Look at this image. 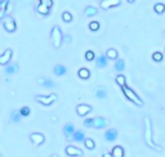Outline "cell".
Returning <instances> with one entry per match:
<instances>
[{
    "label": "cell",
    "instance_id": "6da1fadb",
    "mask_svg": "<svg viewBox=\"0 0 165 157\" xmlns=\"http://www.w3.org/2000/svg\"><path fill=\"white\" fill-rule=\"evenodd\" d=\"M143 137H145L146 144L150 148H152L154 151H156V152H161L163 151V147L157 146L154 142V139H152V125H151V120H150L148 116L145 117V134H143Z\"/></svg>",
    "mask_w": 165,
    "mask_h": 157
},
{
    "label": "cell",
    "instance_id": "7a4b0ae2",
    "mask_svg": "<svg viewBox=\"0 0 165 157\" xmlns=\"http://www.w3.org/2000/svg\"><path fill=\"white\" fill-rule=\"evenodd\" d=\"M121 90H123L124 93V95L129 99L130 102H133L134 104H137V106H143V102H142V99L137 95V93H135L133 89H130L128 87V85H124V87H121Z\"/></svg>",
    "mask_w": 165,
    "mask_h": 157
},
{
    "label": "cell",
    "instance_id": "3957f363",
    "mask_svg": "<svg viewBox=\"0 0 165 157\" xmlns=\"http://www.w3.org/2000/svg\"><path fill=\"white\" fill-rule=\"evenodd\" d=\"M62 39H63V34L61 31L60 26H53L52 31H51V41L52 45L54 48H60L62 45Z\"/></svg>",
    "mask_w": 165,
    "mask_h": 157
},
{
    "label": "cell",
    "instance_id": "277c9868",
    "mask_svg": "<svg viewBox=\"0 0 165 157\" xmlns=\"http://www.w3.org/2000/svg\"><path fill=\"white\" fill-rule=\"evenodd\" d=\"M35 99H36V101L43 106H51L57 101V99H58V95L54 94V93H52V94H49V95H36Z\"/></svg>",
    "mask_w": 165,
    "mask_h": 157
},
{
    "label": "cell",
    "instance_id": "5b68a950",
    "mask_svg": "<svg viewBox=\"0 0 165 157\" xmlns=\"http://www.w3.org/2000/svg\"><path fill=\"white\" fill-rule=\"evenodd\" d=\"M3 27H4V30L5 31H8V32H14L17 30V23H16V21H14L13 17L10 16H5L3 18Z\"/></svg>",
    "mask_w": 165,
    "mask_h": 157
},
{
    "label": "cell",
    "instance_id": "8992f818",
    "mask_svg": "<svg viewBox=\"0 0 165 157\" xmlns=\"http://www.w3.org/2000/svg\"><path fill=\"white\" fill-rule=\"evenodd\" d=\"M109 124H110V120L102 116L94 117L92 120V127H94V129H105V127L109 126Z\"/></svg>",
    "mask_w": 165,
    "mask_h": 157
},
{
    "label": "cell",
    "instance_id": "52a82bcc",
    "mask_svg": "<svg viewBox=\"0 0 165 157\" xmlns=\"http://www.w3.org/2000/svg\"><path fill=\"white\" fill-rule=\"evenodd\" d=\"M30 140L32 142L34 146H41L45 142V137H44V134H41V133H31Z\"/></svg>",
    "mask_w": 165,
    "mask_h": 157
},
{
    "label": "cell",
    "instance_id": "ba28073f",
    "mask_svg": "<svg viewBox=\"0 0 165 157\" xmlns=\"http://www.w3.org/2000/svg\"><path fill=\"white\" fill-rule=\"evenodd\" d=\"M64 152H66V155L70 156V157H80V156H83V151L80 148L75 147V146H67L66 148H64Z\"/></svg>",
    "mask_w": 165,
    "mask_h": 157
},
{
    "label": "cell",
    "instance_id": "9c48e42d",
    "mask_svg": "<svg viewBox=\"0 0 165 157\" xmlns=\"http://www.w3.org/2000/svg\"><path fill=\"white\" fill-rule=\"evenodd\" d=\"M92 106H89V104H84V103H80V104H77V107H76V113L79 116H87L88 113H90L92 112Z\"/></svg>",
    "mask_w": 165,
    "mask_h": 157
},
{
    "label": "cell",
    "instance_id": "30bf717a",
    "mask_svg": "<svg viewBox=\"0 0 165 157\" xmlns=\"http://www.w3.org/2000/svg\"><path fill=\"white\" fill-rule=\"evenodd\" d=\"M120 0H101V8L107 10V9H111V8H115V6H119L120 5Z\"/></svg>",
    "mask_w": 165,
    "mask_h": 157
},
{
    "label": "cell",
    "instance_id": "8fae6325",
    "mask_svg": "<svg viewBox=\"0 0 165 157\" xmlns=\"http://www.w3.org/2000/svg\"><path fill=\"white\" fill-rule=\"evenodd\" d=\"M12 55H13L12 49H5V52L0 55V65L6 66L10 62V59H12Z\"/></svg>",
    "mask_w": 165,
    "mask_h": 157
},
{
    "label": "cell",
    "instance_id": "7c38bea8",
    "mask_svg": "<svg viewBox=\"0 0 165 157\" xmlns=\"http://www.w3.org/2000/svg\"><path fill=\"white\" fill-rule=\"evenodd\" d=\"M118 135H119L118 130L113 129V127H111V129L105 131V139L109 140V142H115V140L118 139Z\"/></svg>",
    "mask_w": 165,
    "mask_h": 157
},
{
    "label": "cell",
    "instance_id": "4fadbf2b",
    "mask_svg": "<svg viewBox=\"0 0 165 157\" xmlns=\"http://www.w3.org/2000/svg\"><path fill=\"white\" fill-rule=\"evenodd\" d=\"M38 83H39L40 85H43V87L48 88V89H53V88H56V87H57V85H56V83H54L53 80H51V78L39 77V78H38Z\"/></svg>",
    "mask_w": 165,
    "mask_h": 157
},
{
    "label": "cell",
    "instance_id": "5bb4252c",
    "mask_svg": "<svg viewBox=\"0 0 165 157\" xmlns=\"http://www.w3.org/2000/svg\"><path fill=\"white\" fill-rule=\"evenodd\" d=\"M63 133H64V135H66V138L67 139H72V134L75 133V126L72 125V124H66L63 126Z\"/></svg>",
    "mask_w": 165,
    "mask_h": 157
},
{
    "label": "cell",
    "instance_id": "9a60e30c",
    "mask_svg": "<svg viewBox=\"0 0 165 157\" xmlns=\"http://www.w3.org/2000/svg\"><path fill=\"white\" fill-rule=\"evenodd\" d=\"M94 94L98 99H106L107 98V90H106L105 87H98L94 90Z\"/></svg>",
    "mask_w": 165,
    "mask_h": 157
},
{
    "label": "cell",
    "instance_id": "2e32d148",
    "mask_svg": "<svg viewBox=\"0 0 165 157\" xmlns=\"http://www.w3.org/2000/svg\"><path fill=\"white\" fill-rule=\"evenodd\" d=\"M84 14L87 17H94L98 14V9L96 8V6H93V5H88L87 8L84 9Z\"/></svg>",
    "mask_w": 165,
    "mask_h": 157
},
{
    "label": "cell",
    "instance_id": "e0dca14e",
    "mask_svg": "<svg viewBox=\"0 0 165 157\" xmlns=\"http://www.w3.org/2000/svg\"><path fill=\"white\" fill-rule=\"evenodd\" d=\"M72 140L77 142V143H80V142H84L85 140V134L83 130H75V133L72 134Z\"/></svg>",
    "mask_w": 165,
    "mask_h": 157
},
{
    "label": "cell",
    "instance_id": "ac0fdd59",
    "mask_svg": "<svg viewBox=\"0 0 165 157\" xmlns=\"http://www.w3.org/2000/svg\"><path fill=\"white\" fill-rule=\"evenodd\" d=\"M112 157H124V148L121 146H115L111 151Z\"/></svg>",
    "mask_w": 165,
    "mask_h": 157
},
{
    "label": "cell",
    "instance_id": "d6986e66",
    "mask_svg": "<svg viewBox=\"0 0 165 157\" xmlns=\"http://www.w3.org/2000/svg\"><path fill=\"white\" fill-rule=\"evenodd\" d=\"M77 76L81 78V80H87V78H89L90 77V71L88 70V68H85V67H83V68H80L77 71Z\"/></svg>",
    "mask_w": 165,
    "mask_h": 157
},
{
    "label": "cell",
    "instance_id": "ffe728a7",
    "mask_svg": "<svg viewBox=\"0 0 165 157\" xmlns=\"http://www.w3.org/2000/svg\"><path fill=\"white\" fill-rule=\"evenodd\" d=\"M53 71H54V74H56L57 76H63V75L67 74V68L64 67L63 65H57V66H54Z\"/></svg>",
    "mask_w": 165,
    "mask_h": 157
},
{
    "label": "cell",
    "instance_id": "44dd1931",
    "mask_svg": "<svg viewBox=\"0 0 165 157\" xmlns=\"http://www.w3.org/2000/svg\"><path fill=\"white\" fill-rule=\"evenodd\" d=\"M105 55L107 57V59H112V61H116V59H118V57H119L118 50H116V49H113V48L107 49V52H106Z\"/></svg>",
    "mask_w": 165,
    "mask_h": 157
},
{
    "label": "cell",
    "instance_id": "7402d4cb",
    "mask_svg": "<svg viewBox=\"0 0 165 157\" xmlns=\"http://www.w3.org/2000/svg\"><path fill=\"white\" fill-rule=\"evenodd\" d=\"M107 63H109V59H107V57L105 54L98 57V59H97V67L98 68H105L107 66Z\"/></svg>",
    "mask_w": 165,
    "mask_h": 157
},
{
    "label": "cell",
    "instance_id": "603a6c76",
    "mask_svg": "<svg viewBox=\"0 0 165 157\" xmlns=\"http://www.w3.org/2000/svg\"><path fill=\"white\" fill-rule=\"evenodd\" d=\"M36 12H38L39 14H41V16H48L49 12H51V8H48L47 5H44V4L40 3V4L36 6Z\"/></svg>",
    "mask_w": 165,
    "mask_h": 157
},
{
    "label": "cell",
    "instance_id": "cb8c5ba5",
    "mask_svg": "<svg viewBox=\"0 0 165 157\" xmlns=\"http://www.w3.org/2000/svg\"><path fill=\"white\" fill-rule=\"evenodd\" d=\"M18 71V65L17 63H12V65H8L5 67V74L6 75H13V74H16Z\"/></svg>",
    "mask_w": 165,
    "mask_h": 157
},
{
    "label": "cell",
    "instance_id": "d4e9b609",
    "mask_svg": "<svg viewBox=\"0 0 165 157\" xmlns=\"http://www.w3.org/2000/svg\"><path fill=\"white\" fill-rule=\"evenodd\" d=\"M21 120H22V115L19 113V111L10 112V121H12V123L18 124V123H21Z\"/></svg>",
    "mask_w": 165,
    "mask_h": 157
},
{
    "label": "cell",
    "instance_id": "484cf974",
    "mask_svg": "<svg viewBox=\"0 0 165 157\" xmlns=\"http://www.w3.org/2000/svg\"><path fill=\"white\" fill-rule=\"evenodd\" d=\"M115 70L118 71V72H123V71L125 70V62L123 59H116L115 61Z\"/></svg>",
    "mask_w": 165,
    "mask_h": 157
},
{
    "label": "cell",
    "instance_id": "4316f807",
    "mask_svg": "<svg viewBox=\"0 0 165 157\" xmlns=\"http://www.w3.org/2000/svg\"><path fill=\"white\" fill-rule=\"evenodd\" d=\"M115 81H116V84L119 85V87H124V85H126V77L124 75H118L116 78H115Z\"/></svg>",
    "mask_w": 165,
    "mask_h": 157
},
{
    "label": "cell",
    "instance_id": "83f0119b",
    "mask_svg": "<svg viewBox=\"0 0 165 157\" xmlns=\"http://www.w3.org/2000/svg\"><path fill=\"white\" fill-rule=\"evenodd\" d=\"M84 144H85V147H87V149H89V151H92V149H94V148H96L94 140L90 139V138H85Z\"/></svg>",
    "mask_w": 165,
    "mask_h": 157
},
{
    "label": "cell",
    "instance_id": "f1b7e54d",
    "mask_svg": "<svg viewBox=\"0 0 165 157\" xmlns=\"http://www.w3.org/2000/svg\"><path fill=\"white\" fill-rule=\"evenodd\" d=\"M154 10L157 13V14H163L165 12V4L163 3H157L154 5Z\"/></svg>",
    "mask_w": 165,
    "mask_h": 157
},
{
    "label": "cell",
    "instance_id": "f546056e",
    "mask_svg": "<svg viewBox=\"0 0 165 157\" xmlns=\"http://www.w3.org/2000/svg\"><path fill=\"white\" fill-rule=\"evenodd\" d=\"M62 19L64 21V22H71V21H72V14H71L70 12H63L62 13Z\"/></svg>",
    "mask_w": 165,
    "mask_h": 157
},
{
    "label": "cell",
    "instance_id": "4dcf8cb0",
    "mask_svg": "<svg viewBox=\"0 0 165 157\" xmlns=\"http://www.w3.org/2000/svg\"><path fill=\"white\" fill-rule=\"evenodd\" d=\"M163 58H164V55H163L161 52H155V53L152 54V59H154L155 62H161Z\"/></svg>",
    "mask_w": 165,
    "mask_h": 157
},
{
    "label": "cell",
    "instance_id": "1f68e13d",
    "mask_svg": "<svg viewBox=\"0 0 165 157\" xmlns=\"http://www.w3.org/2000/svg\"><path fill=\"white\" fill-rule=\"evenodd\" d=\"M89 30L90 31H98L99 30V22H97V21H92V22L89 23Z\"/></svg>",
    "mask_w": 165,
    "mask_h": 157
},
{
    "label": "cell",
    "instance_id": "d6a6232c",
    "mask_svg": "<svg viewBox=\"0 0 165 157\" xmlns=\"http://www.w3.org/2000/svg\"><path fill=\"white\" fill-rule=\"evenodd\" d=\"M94 58H96V54H94V52H93V50H88V52H85V59H87L88 62L93 61Z\"/></svg>",
    "mask_w": 165,
    "mask_h": 157
},
{
    "label": "cell",
    "instance_id": "836d02e7",
    "mask_svg": "<svg viewBox=\"0 0 165 157\" xmlns=\"http://www.w3.org/2000/svg\"><path fill=\"white\" fill-rule=\"evenodd\" d=\"M19 113L22 115V117H26V116H28L30 115V107H22V108L19 110Z\"/></svg>",
    "mask_w": 165,
    "mask_h": 157
},
{
    "label": "cell",
    "instance_id": "e575fe53",
    "mask_svg": "<svg viewBox=\"0 0 165 157\" xmlns=\"http://www.w3.org/2000/svg\"><path fill=\"white\" fill-rule=\"evenodd\" d=\"M8 4H9V0H0V9H2L3 12H5Z\"/></svg>",
    "mask_w": 165,
    "mask_h": 157
},
{
    "label": "cell",
    "instance_id": "d590c367",
    "mask_svg": "<svg viewBox=\"0 0 165 157\" xmlns=\"http://www.w3.org/2000/svg\"><path fill=\"white\" fill-rule=\"evenodd\" d=\"M40 3L47 5L48 8H52V6H53V0H43V2H40Z\"/></svg>",
    "mask_w": 165,
    "mask_h": 157
},
{
    "label": "cell",
    "instance_id": "8d00e7d4",
    "mask_svg": "<svg viewBox=\"0 0 165 157\" xmlns=\"http://www.w3.org/2000/svg\"><path fill=\"white\" fill-rule=\"evenodd\" d=\"M92 120L93 119H85L84 120V126L85 127H92Z\"/></svg>",
    "mask_w": 165,
    "mask_h": 157
},
{
    "label": "cell",
    "instance_id": "74e56055",
    "mask_svg": "<svg viewBox=\"0 0 165 157\" xmlns=\"http://www.w3.org/2000/svg\"><path fill=\"white\" fill-rule=\"evenodd\" d=\"M62 41H64V42H67V44H70V42H71V36H70V35H63Z\"/></svg>",
    "mask_w": 165,
    "mask_h": 157
},
{
    "label": "cell",
    "instance_id": "f35d334b",
    "mask_svg": "<svg viewBox=\"0 0 165 157\" xmlns=\"http://www.w3.org/2000/svg\"><path fill=\"white\" fill-rule=\"evenodd\" d=\"M102 157H112V155H111V152H105L102 155Z\"/></svg>",
    "mask_w": 165,
    "mask_h": 157
},
{
    "label": "cell",
    "instance_id": "ab89813d",
    "mask_svg": "<svg viewBox=\"0 0 165 157\" xmlns=\"http://www.w3.org/2000/svg\"><path fill=\"white\" fill-rule=\"evenodd\" d=\"M126 2H128V3H134L135 0H126Z\"/></svg>",
    "mask_w": 165,
    "mask_h": 157
},
{
    "label": "cell",
    "instance_id": "60d3db41",
    "mask_svg": "<svg viewBox=\"0 0 165 157\" xmlns=\"http://www.w3.org/2000/svg\"><path fill=\"white\" fill-rule=\"evenodd\" d=\"M51 157H58V155H52Z\"/></svg>",
    "mask_w": 165,
    "mask_h": 157
},
{
    "label": "cell",
    "instance_id": "b9f144b4",
    "mask_svg": "<svg viewBox=\"0 0 165 157\" xmlns=\"http://www.w3.org/2000/svg\"><path fill=\"white\" fill-rule=\"evenodd\" d=\"M164 39H165V31H164Z\"/></svg>",
    "mask_w": 165,
    "mask_h": 157
},
{
    "label": "cell",
    "instance_id": "7bdbcfd3",
    "mask_svg": "<svg viewBox=\"0 0 165 157\" xmlns=\"http://www.w3.org/2000/svg\"><path fill=\"white\" fill-rule=\"evenodd\" d=\"M39 2H43V0H39Z\"/></svg>",
    "mask_w": 165,
    "mask_h": 157
}]
</instances>
